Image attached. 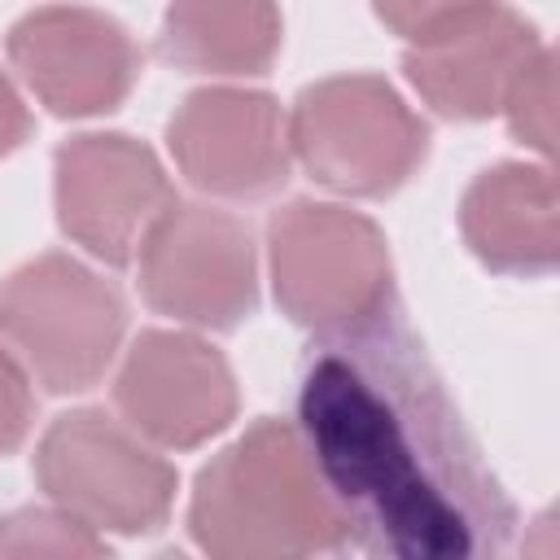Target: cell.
<instances>
[{
    "instance_id": "obj_1",
    "label": "cell",
    "mask_w": 560,
    "mask_h": 560,
    "mask_svg": "<svg viewBox=\"0 0 560 560\" xmlns=\"http://www.w3.org/2000/svg\"><path fill=\"white\" fill-rule=\"evenodd\" d=\"M311 455L346 512L402 556L472 551L486 481L459 446L455 416L411 359L354 363L328 354L302 389Z\"/></svg>"
},
{
    "instance_id": "obj_2",
    "label": "cell",
    "mask_w": 560,
    "mask_h": 560,
    "mask_svg": "<svg viewBox=\"0 0 560 560\" xmlns=\"http://www.w3.org/2000/svg\"><path fill=\"white\" fill-rule=\"evenodd\" d=\"M188 529L219 560H293L337 551L350 538L311 442L289 420H254L192 486Z\"/></svg>"
},
{
    "instance_id": "obj_3",
    "label": "cell",
    "mask_w": 560,
    "mask_h": 560,
    "mask_svg": "<svg viewBox=\"0 0 560 560\" xmlns=\"http://www.w3.org/2000/svg\"><path fill=\"white\" fill-rule=\"evenodd\" d=\"M267 258L280 311L328 341L372 332L394 298V262L381 228L332 201H289L276 210Z\"/></svg>"
},
{
    "instance_id": "obj_4",
    "label": "cell",
    "mask_w": 560,
    "mask_h": 560,
    "mask_svg": "<svg viewBox=\"0 0 560 560\" xmlns=\"http://www.w3.org/2000/svg\"><path fill=\"white\" fill-rule=\"evenodd\" d=\"M122 332V293L70 254H39L0 284V341L48 394L92 389Z\"/></svg>"
},
{
    "instance_id": "obj_5",
    "label": "cell",
    "mask_w": 560,
    "mask_h": 560,
    "mask_svg": "<svg viewBox=\"0 0 560 560\" xmlns=\"http://www.w3.org/2000/svg\"><path fill=\"white\" fill-rule=\"evenodd\" d=\"M289 153L341 197H389L420 171L429 127L381 74H332L298 92Z\"/></svg>"
},
{
    "instance_id": "obj_6",
    "label": "cell",
    "mask_w": 560,
    "mask_h": 560,
    "mask_svg": "<svg viewBox=\"0 0 560 560\" xmlns=\"http://www.w3.org/2000/svg\"><path fill=\"white\" fill-rule=\"evenodd\" d=\"M35 481L52 508L96 534H149L175 503V468L127 420L101 407L57 416L35 446Z\"/></svg>"
},
{
    "instance_id": "obj_7",
    "label": "cell",
    "mask_w": 560,
    "mask_h": 560,
    "mask_svg": "<svg viewBox=\"0 0 560 560\" xmlns=\"http://www.w3.org/2000/svg\"><path fill=\"white\" fill-rule=\"evenodd\" d=\"M140 293L158 315L228 332L258 306L249 228L201 201H171L140 241Z\"/></svg>"
},
{
    "instance_id": "obj_8",
    "label": "cell",
    "mask_w": 560,
    "mask_h": 560,
    "mask_svg": "<svg viewBox=\"0 0 560 560\" xmlns=\"http://www.w3.org/2000/svg\"><path fill=\"white\" fill-rule=\"evenodd\" d=\"M52 192L61 232L109 267H127L153 219L175 201L158 153L122 131L66 140L52 162Z\"/></svg>"
},
{
    "instance_id": "obj_9",
    "label": "cell",
    "mask_w": 560,
    "mask_h": 560,
    "mask_svg": "<svg viewBox=\"0 0 560 560\" xmlns=\"http://www.w3.org/2000/svg\"><path fill=\"white\" fill-rule=\"evenodd\" d=\"M9 61L18 79L57 118H92L118 109L144 57L127 26L88 4H39L9 26Z\"/></svg>"
},
{
    "instance_id": "obj_10",
    "label": "cell",
    "mask_w": 560,
    "mask_h": 560,
    "mask_svg": "<svg viewBox=\"0 0 560 560\" xmlns=\"http://www.w3.org/2000/svg\"><path fill=\"white\" fill-rule=\"evenodd\" d=\"M166 149L179 175L210 197L258 201L289 179V122L267 92L201 88L166 122Z\"/></svg>"
},
{
    "instance_id": "obj_11",
    "label": "cell",
    "mask_w": 560,
    "mask_h": 560,
    "mask_svg": "<svg viewBox=\"0 0 560 560\" xmlns=\"http://www.w3.org/2000/svg\"><path fill=\"white\" fill-rule=\"evenodd\" d=\"M114 402L144 442L192 451L232 424L236 376L210 341L192 332L149 328L131 341L118 368Z\"/></svg>"
},
{
    "instance_id": "obj_12",
    "label": "cell",
    "mask_w": 560,
    "mask_h": 560,
    "mask_svg": "<svg viewBox=\"0 0 560 560\" xmlns=\"http://www.w3.org/2000/svg\"><path fill=\"white\" fill-rule=\"evenodd\" d=\"M538 52V31L521 13L490 0L455 18L451 26L411 39V48L402 52V70L433 114L477 122L503 109L512 83Z\"/></svg>"
},
{
    "instance_id": "obj_13",
    "label": "cell",
    "mask_w": 560,
    "mask_h": 560,
    "mask_svg": "<svg viewBox=\"0 0 560 560\" xmlns=\"http://www.w3.org/2000/svg\"><path fill=\"white\" fill-rule=\"evenodd\" d=\"M464 245L503 276H547L560 254V197L547 166L499 162L459 201Z\"/></svg>"
},
{
    "instance_id": "obj_14",
    "label": "cell",
    "mask_w": 560,
    "mask_h": 560,
    "mask_svg": "<svg viewBox=\"0 0 560 560\" xmlns=\"http://www.w3.org/2000/svg\"><path fill=\"white\" fill-rule=\"evenodd\" d=\"M158 52L188 74H267L280 52L276 0H171Z\"/></svg>"
},
{
    "instance_id": "obj_15",
    "label": "cell",
    "mask_w": 560,
    "mask_h": 560,
    "mask_svg": "<svg viewBox=\"0 0 560 560\" xmlns=\"http://www.w3.org/2000/svg\"><path fill=\"white\" fill-rule=\"evenodd\" d=\"M105 542L96 529L79 525L61 508H22L0 516V556H101Z\"/></svg>"
},
{
    "instance_id": "obj_16",
    "label": "cell",
    "mask_w": 560,
    "mask_h": 560,
    "mask_svg": "<svg viewBox=\"0 0 560 560\" xmlns=\"http://www.w3.org/2000/svg\"><path fill=\"white\" fill-rule=\"evenodd\" d=\"M551 52L542 48L525 70L521 79L512 83L508 101H503V114H508V127L521 144L538 149V153H551V140H556V74H551Z\"/></svg>"
},
{
    "instance_id": "obj_17",
    "label": "cell",
    "mask_w": 560,
    "mask_h": 560,
    "mask_svg": "<svg viewBox=\"0 0 560 560\" xmlns=\"http://www.w3.org/2000/svg\"><path fill=\"white\" fill-rule=\"evenodd\" d=\"M481 4H490V0H372L376 18L394 35H402L407 44L411 39H424V35H433L442 26H451L455 18H464V13L481 9Z\"/></svg>"
},
{
    "instance_id": "obj_18",
    "label": "cell",
    "mask_w": 560,
    "mask_h": 560,
    "mask_svg": "<svg viewBox=\"0 0 560 560\" xmlns=\"http://www.w3.org/2000/svg\"><path fill=\"white\" fill-rule=\"evenodd\" d=\"M35 420V394H31V372L18 363L9 346H0V455H13Z\"/></svg>"
},
{
    "instance_id": "obj_19",
    "label": "cell",
    "mask_w": 560,
    "mask_h": 560,
    "mask_svg": "<svg viewBox=\"0 0 560 560\" xmlns=\"http://www.w3.org/2000/svg\"><path fill=\"white\" fill-rule=\"evenodd\" d=\"M31 136V109L18 96L13 79L0 70V158H9L13 149H22Z\"/></svg>"
}]
</instances>
